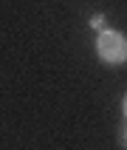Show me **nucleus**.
<instances>
[{
	"label": "nucleus",
	"instance_id": "nucleus-1",
	"mask_svg": "<svg viewBox=\"0 0 127 150\" xmlns=\"http://www.w3.org/2000/svg\"><path fill=\"white\" fill-rule=\"evenodd\" d=\"M96 54H99V59H102V62H107V65H119V62H124V57H127L124 34H121V31H99Z\"/></svg>",
	"mask_w": 127,
	"mask_h": 150
}]
</instances>
